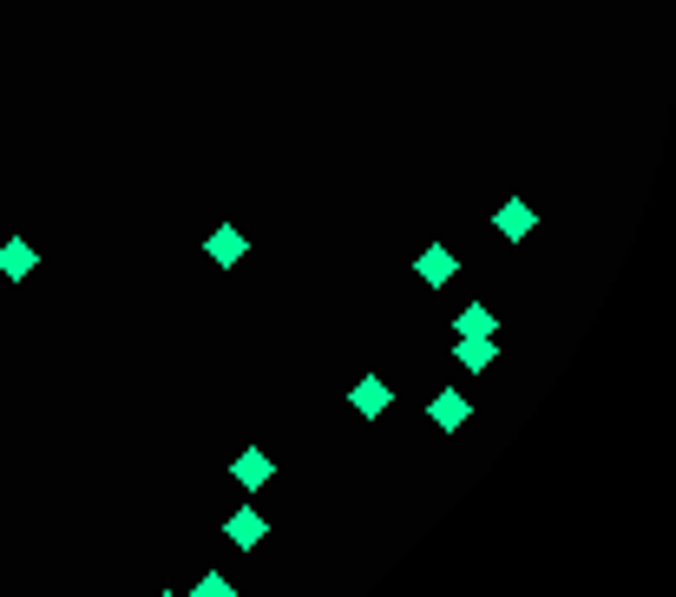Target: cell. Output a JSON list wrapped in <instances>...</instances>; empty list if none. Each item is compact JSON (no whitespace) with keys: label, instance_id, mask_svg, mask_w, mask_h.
Wrapping results in <instances>:
<instances>
[{"label":"cell","instance_id":"6da1fadb","mask_svg":"<svg viewBox=\"0 0 676 597\" xmlns=\"http://www.w3.org/2000/svg\"><path fill=\"white\" fill-rule=\"evenodd\" d=\"M387 407H394V381H387V374H362V381L349 387V414H355V421H381Z\"/></svg>","mask_w":676,"mask_h":597},{"label":"cell","instance_id":"7a4b0ae2","mask_svg":"<svg viewBox=\"0 0 676 597\" xmlns=\"http://www.w3.org/2000/svg\"><path fill=\"white\" fill-rule=\"evenodd\" d=\"M230 479H236L243 493H263V486L276 479V459H270V447H243L236 459H230Z\"/></svg>","mask_w":676,"mask_h":597},{"label":"cell","instance_id":"3957f363","mask_svg":"<svg viewBox=\"0 0 676 597\" xmlns=\"http://www.w3.org/2000/svg\"><path fill=\"white\" fill-rule=\"evenodd\" d=\"M204 256H211L218 270H236V263L250 256V236H243V230H236V224H218V230H211V236H204Z\"/></svg>","mask_w":676,"mask_h":597},{"label":"cell","instance_id":"277c9868","mask_svg":"<svg viewBox=\"0 0 676 597\" xmlns=\"http://www.w3.org/2000/svg\"><path fill=\"white\" fill-rule=\"evenodd\" d=\"M224 538H230V545H236V552H256V545L270 538V519H263L256 506H236V513H230V519H224Z\"/></svg>","mask_w":676,"mask_h":597},{"label":"cell","instance_id":"5b68a950","mask_svg":"<svg viewBox=\"0 0 676 597\" xmlns=\"http://www.w3.org/2000/svg\"><path fill=\"white\" fill-rule=\"evenodd\" d=\"M493 230H500L506 243H526L532 230H538V211H532L526 198H506V204L493 211Z\"/></svg>","mask_w":676,"mask_h":597},{"label":"cell","instance_id":"8992f818","mask_svg":"<svg viewBox=\"0 0 676 597\" xmlns=\"http://www.w3.org/2000/svg\"><path fill=\"white\" fill-rule=\"evenodd\" d=\"M427 421H434L441 434H460V427L473 421V401H466V394H453V387H441V394L427 401Z\"/></svg>","mask_w":676,"mask_h":597},{"label":"cell","instance_id":"52a82bcc","mask_svg":"<svg viewBox=\"0 0 676 597\" xmlns=\"http://www.w3.org/2000/svg\"><path fill=\"white\" fill-rule=\"evenodd\" d=\"M414 276H421L427 290H447L453 276H460V263H453L447 243H427V250H421V263H414Z\"/></svg>","mask_w":676,"mask_h":597},{"label":"cell","instance_id":"ba28073f","mask_svg":"<svg viewBox=\"0 0 676 597\" xmlns=\"http://www.w3.org/2000/svg\"><path fill=\"white\" fill-rule=\"evenodd\" d=\"M33 263H40V250H33L27 236H7V243H0V276H7V283H27Z\"/></svg>","mask_w":676,"mask_h":597},{"label":"cell","instance_id":"9c48e42d","mask_svg":"<svg viewBox=\"0 0 676 597\" xmlns=\"http://www.w3.org/2000/svg\"><path fill=\"white\" fill-rule=\"evenodd\" d=\"M493 355H500V348H493V342H480V335H460V342H453V362H460L466 374H486V368H493Z\"/></svg>","mask_w":676,"mask_h":597},{"label":"cell","instance_id":"30bf717a","mask_svg":"<svg viewBox=\"0 0 676 597\" xmlns=\"http://www.w3.org/2000/svg\"><path fill=\"white\" fill-rule=\"evenodd\" d=\"M453 328H460V335H480V342H493V335H500V322H493V308H486V302H466V308L453 315Z\"/></svg>","mask_w":676,"mask_h":597},{"label":"cell","instance_id":"8fae6325","mask_svg":"<svg viewBox=\"0 0 676 597\" xmlns=\"http://www.w3.org/2000/svg\"><path fill=\"white\" fill-rule=\"evenodd\" d=\"M191 597H236V578H224V571H204V578H191Z\"/></svg>","mask_w":676,"mask_h":597},{"label":"cell","instance_id":"7c38bea8","mask_svg":"<svg viewBox=\"0 0 676 597\" xmlns=\"http://www.w3.org/2000/svg\"><path fill=\"white\" fill-rule=\"evenodd\" d=\"M158 597H184V591H158Z\"/></svg>","mask_w":676,"mask_h":597}]
</instances>
